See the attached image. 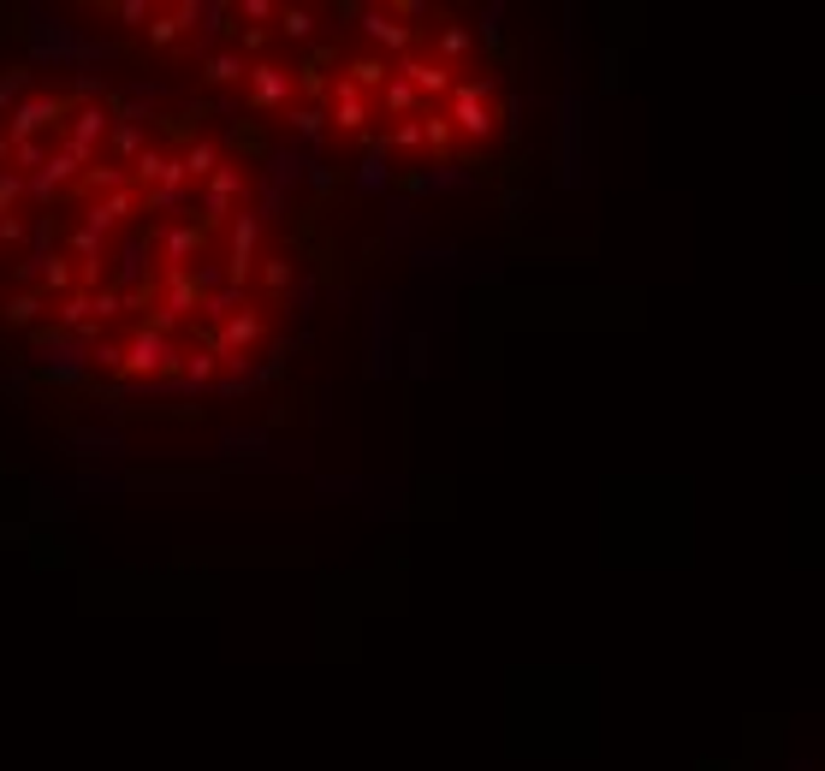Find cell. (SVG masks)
Wrapping results in <instances>:
<instances>
[{
    "mask_svg": "<svg viewBox=\"0 0 825 771\" xmlns=\"http://www.w3.org/2000/svg\"><path fill=\"white\" fill-rule=\"evenodd\" d=\"M297 250L232 125L66 24L0 66V356L83 397L256 386Z\"/></svg>",
    "mask_w": 825,
    "mask_h": 771,
    "instance_id": "6da1fadb",
    "label": "cell"
},
{
    "mask_svg": "<svg viewBox=\"0 0 825 771\" xmlns=\"http://www.w3.org/2000/svg\"><path fill=\"white\" fill-rule=\"evenodd\" d=\"M59 24L119 66H160L155 83L226 125L315 149L380 178H446L511 131L499 42L446 6H90Z\"/></svg>",
    "mask_w": 825,
    "mask_h": 771,
    "instance_id": "7a4b0ae2",
    "label": "cell"
}]
</instances>
